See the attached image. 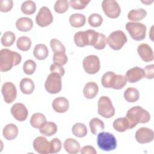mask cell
I'll list each match as a JSON object with an SVG mask.
<instances>
[{
    "instance_id": "5bb4252c",
    "label": "cell",
    "mask_w": 154,
    "mask_h": 154,
    "mask_svg": "<svg viewBox=\"0 0 154 154\" xmlns=\"http://www.w3.org/2000/svg\"><path fill=\"white\" fill-rule=\"evenodd\" d=\"M34 149L40 154L51 153L50 142L42 136L37 137L33 141Z\"/></svg>"
},
{
    "instance_id": "d6a6232c",
    "label": "cell",
    "mask_w": 154,
    "mask_h": 154,
    "mask_svg": "<svg viewBox=\"0 0 154 154\" xmlns=\"http://www.w3.org/2000/svg\"><path fill=\"white\" fill-rule=\"evenodd\" d=\"M72 131L75 137L82 138L86 136L87 134V128L84 123H77L73 126Z\"/></svg>"
},
{
    "instance_id": "4fadbf2b",
    "label": "cell",
    "mask_w": 154,
    "mask_h": 154,
    "mask_svg": "<svg viewBox=\"0 0 154 154\" xmlns=\"http://www.w3.org/2000/svg\"><path fill=\"white\" fill-rule=\"evenodd\" d=\"M11 113L13 117L19 122L25 121L28 115L26 107L22 103H14L11 108Z\"/></svg>"
},
{
    "instance_id": "f35d334b",
    "label": "cell",
    "mask_w": 154,
    "mask_h": 154,
    "mask_svg": "<svg viewBox=\"0 0 154 154\" xmlns=\"http://www.w3.org/2000/svg\"><path fill=\"white\" fill-rule=\"evenodd\" d=\"M36 63L32 60H26L23 65V70L26 75H31L35 72L36 69Z\"/></svg>"
},
{
    "instance_id": "1f68e13d",
    "label": "cell",
    "mask_w": 154,
    "mask_h": 154,
    "mask_svg": "<svg viewBox=\"0 0 154 154\" xmlns=\"http://www.w3.org/2000/svg\"><path fill=\"white\" fill-rule=\"evenodd\" d=\"M74 42L78 47H84L88 46L87 35L86 31H78L74 35Z\"/></svg>"
},
{
    "instance_id": "6da1fadb",
    "label": "cell",
    "mask_w": 154,
    "mask_h": 154,
    "mask_svg": "<svg viewBox=\"0 0 154 154\" xmlns=\"http://www.w3.org/2000/svg\"><path fill=\"white\" fill-rule=\"evenodd\" d=\"M22 60V57L17 52L8 49L0 51V71L7 72L14 66L18 65Z\"/></svg>"
},
{
    "instance_id": "d4e9b609",
    "label": "cell",
    "mask_w": 154,
    "mask_h": 154,
    "mask_svg": "<svg viewBox=\"0 0 154 154\" xmlns=\"http://www.w3.org/2000/svg\"><path fill=\"white\" fill-rule=\"evenodd\" d=\"M127 83V79L125 76L114 74L111 79L110 88L115 90H120L123 88Z\"/></svg>"
},
{
    "instance_id": "8d00e7d4",
    "label": "cell",
    "mask_w": 154,
    "mask_h": 154,
    "mask_svg": "<svg viewBox=\"0 0 154 154\" xmlns=\"http://www.w3.org/2000/svg\"><path fill=\"white\" fill-rule=\"evenodd\" d=\"M69 7V1L67 0H58L54 5V10L56 13L62 14L65 13Z\"/></svg>"
},
{
    "instance_id": "ab89813d",
    "label": "cell",
    "mask_w": 154,
    "mask_h": 154,
    "mask_svg": "<svg viewBox=\"0 0 154 154\" xmlns=\"http://www.w3.org/2000/svg\"><path fill=\"white\" fill-rule=\"evenodd\" d=\"M50 46L52 51L55 52H65L66 48L64 45L58 40L52 38L50 41Z\"/></svg>"
},
{
    "instance_id": "d590c367",
    "label": "cell",
    "mask_w": 154,
    "mask_h": 154,
    "mask_svg": "<svg viewBox=\"0 0 154 154\" xmlns=\"http://www.w3.org/2000/svg\"><path fill=\"white\" fill-rule=\"evenodd\" d=\"M36 10L35 3L32 1H24L21 5L22 12L26 15H31L35 13Z\"/></svg>"
},
{
    "instance_id": "b9f144b4",
    "label": "cell",
    "mask_w": 154,
    "mask_h": 154,
    "mask_svg": "<svg viewBox=\"0 0 154 154\" xmlns=\"http://www.w3.org/2000/svg\"><path fill=\"white\" fill-rule=\"evenodd\" d=\"M90 1L86 0H70L69 1V5L75 10H82L88 4Z\"/></svg>"
},
{
    "instance_id": "44dd1931",
    "label": "cell",
    "mask_w": 154,
    "mask_h": 154,
    "mask_svg": "<svg viewBox=\"0 0 154 154\" xmlns=\"http://www.w3.org/2000/svg\"><path fill=\"white\" fill-rule=\"evenodd\" d=\"M18 131V128L16 125L10 123L5 126L3 129L2 134L7 140H13L17 137Z\"/></svg>"
},
{
    "instance_id": "484cf974",
    "label": "cell",
    "mask_w": 154,
    "mask_h": 154,
    "mask_svg": "<svg viewBox=\"0 0 154 154\" xmlns=\"http://www.w3.org/2000/svg\"><path fill=\"white\" fill-rule=\"evenodd\" d=\"M40 132L45 136L51 137L57 131L56 124L52 122H46V123L39 129Z\"/></svg>"
},
{
    "instance_id": "681fc988",
    "label": "cell",
    "mask_w": 154,
    "mask_h": 154,
    "mask_svg": "<svg viewBox=\"0 0 154 154\" xmlns=\"http://www.w3.org/2000/svg\"><path fill=\"white\" fill-rule=\"evenodd\" d=\"M80 152L82 154H96L97 152L95 149L91 146H85L80 149Z\"/></svg>"
},
{
    "instance_id": "7a4b0ae2",
    "label": "cell",
    "mask_w": 154,
    "mask_h": 154,
    "mask_svg": "<svg viewBox=\"0 0 154 154\" xmlns=\"http://www.w3.org/2000/svg\"><path fill=\"white\" fill-rule=\"evenodd\" d=\"M126 117L129 122L131 128L135 127L138 123H146L150 120L149 112L140 106L130 108L126 112Z\"/></svg>"
},
{
    "instance_id": "ffe728a7",
    "label": "cell",
    "mask_w": 154,
    "mask_h": 154,
    "mask_svg": "<svg viewBox=\"0 0 154 154\" xmlns=\"http://www.w3.org/2000/svg\"><path fill=\"white\" fill-rule=\"evenodd\" d=\"M65 150L70 154H76L80 151V144L73 138H67L63 144Z\"/></svg>"
},
{
    "instance_id": "d6986e66",
    "label": "cell",
    "mask_w": 154,
    "mask_h": 154,
    "mask_svg": "<svg viewBox=\"0 0 154 154\" xmlns=\"http://www.w3.org/2000/svg\"><path fill=\"white\" fill-rule=\"evenodd\" d=\"M16 26L20 31L28 32L32 28L33 22L30 18L22 17L16 20Z\"/></svg>"
},
{
    "instance_id": "4dcf8cb0",
    "label": "cell",
    "mask_w": 154,
    "mask_h": 154,
    "mask_svg": "<svg viewBox=\"0 0 154 154\" xmlns=\"http://www.w3.org/2000/svg\"><path fill=\"white\" fill-rule=\"evenodd\" d=\"M123 96L127 102H135L140 98V93L137 88L129 87L125 91Z\"/></svg>"
},
{
    "instance_id": "bcb514c9",
    "label": "cell",
    "mask_w": 154,
    "mask_h": 154,
    "mask_svg": "<svg viewBox=\"0 0 154 154\" xmlns=\"http://www.w3.org/2000/svg\"><path fill=\"white\" fill-rule=\"evenodd\" d=\"M106 39H107V38L106 37V36L104 34L100 33L99 40L97 41V44L94 47V48H95L96 49H97V50L103 49L107 44Z\"/></svg>"
},
{
    "instance_id": "603a6c76",
    "label": "cell",
    "mask_w": 154,
    "mask_h": 154,
    "mask_svg": "<svg viewBox=\"0 0 154 154\" xmlns=\"http://www.w3.org/2000/svg\"><path fill=\"white\" fill-rule=\"evenodd\" d=\"M20 91L25 94H31L35 88V85L32 80L30 78H23L19 84Z\"/></svg>"
},
{
    "instance_id": "e575fe53",
    "label": "cell",
    "mask_w": 154,
    "mask_h": 154,
    "mask_svg": "<svg viewBox=\"0 0 154 154\" xmlns=\"http://www.w3.org/2000/svg\"><path fill=\"white\" fill-rule=\"evenodd\" d=\"M16 40V35L14 32L10 31H6L4 33L1 37V42L3 46L5 47H9L13 45Z\"/></svg>"
},
{
    "instance_id": "9a60e30c",
    "label": "cell",
    "mask_w": 154,
    "mask_h": 154,
    "mask_svg": "<svg viewBox=\"0 0 154 154\" xmlns=\"http://www.w3.org/2000/svg\"><path fill=\"white\" fill-rule=\"evenodd\" d=\"M125 77L127 81L131 83L137 82L144 78L143 69L139 67H132L126 72Z\"/></svg>"
},
{
    "instance_id": "8992f818",
    "label": "cell",
    "mask_w": 154,
    "mask_h": 154,
    "mask_svg": "<svg viewBox=\"0 0 154 154\" xmlns=\"http://www.w3.org/2000/svg\"><path fill=\"white\" fill-rule=\"evenodd\" d=\"M97 112L104 118L109 119L114 116L115 109L111 99L105 96H101L97 103Z\"/></svg>"
},
{
    "instance_id": "f1b7e54d",
    "label": "cell",
    "mask_w": 154,
    "mask_h": 154,
    "mask_svg": "<svg viewBox=\"0 0 154 154\" xmlns=\"http://www.w3.org/2000/svg\"><path fill=\"white\" fill-rule=\"evenodd\" d=\"M46 122L44 114L40 112L33 114L30 119V124L32 127L35 129H40Z\"/></svg>"
},
{
    "instance_id": "4316f807",
    "label": "cell",
    "mask_w": 154,
    "mask_h": 154,
    "mask_svg": "<svg viewBox=\"0 0 154 154\" xmlns=\"http://www.w3.org/2000/svg\"><path fill=\"white\" fill-rule=\"evenodd\" d=\"M86 22L85 16L81 13H75L69 17V22L72 26L74 28H80L83 26Z\"/></svg>"
},
{
    "instance_id": "60d3db41",
    "label": "cell",
    "mask_w": 154,
    "mask_h": 154,
    "mask_svg": "<svg viewBox=\"0 0 154 154\" xmlns=\"http://www.w3.org/2000/svg\"><path fill=\"white\" fill-rule=\"evenodd\" d=\"M68 58L65 52H55L53 55L54 63L63 66L65 65L67 62Z\"/></svg>"
},
{
    "instance_id": "2e32d148",
    "label": "cell",
    "mask_w": 154,
    "mask_h": 154,
    "mask_svg": "<svg viewBox=\"0 0 154 154\" xmlns=\"http://www.w3.org/2000/svg\"><path fill=\"white\" fill-rule=\"evenodd\" d=\"M137 52L141 58L145 62L153 60V52L151 47L146 43H141L138 46Z\"/></svg>"
},
{
    "instance_id": "ac0fdd59",
    "label": "cell",
    "mask_w": 154,
    "mask_h": 154,
    "mask_svg": "<svg viewBox=\"0 0 154 154\" xmlns=\"http://www.w3.org/2000/svg\"><path fill=\"white\" fill-rule=\"evenodd\" d=\"M99 91L98 85L94 82H87L83 89V94L85 98L91 99L97 94Z\"/></svg>"
},
{
    "instance_id": "f6af8a7d",
    "label": "cell",
    "mask_w": 154,
    "mask_h": 154,
    "mask_svg": "<svg viewBox=\"0 0 154 154\" xmlns=\"http://www.w3.org/2000/svg\"><path fill=\"white\" fill-rule=\"evenodd\" d=\"M13 7L12 0H1L0 1V11L3 13L10 11Z\"/></svg>"
},
{
    "instance_id": "cb8c5ba5",
    "label": "cell",
    "mask_w": 154,
    "mask_h": 154,
    "mask_svg": "<svg viewBox=\"0 0 154 154\" xmlns=\"http://www.w3.org/2000/svg\"><path fill=\"white\" fill-rule=\"evenodd\" d=\"M49 51L48 47L44 44H37L33 50V55L38 60H43L48 56Z\"/></svg>"
},
{
    "instance_id": "74e56055",
    "label": "cell",
    "mask_w": 154,
    "mask_h": 154,
    "mask_svg": "<svg viewBox=\"0 0 154 154\" xmlns=\"http://www.w3.org/2000/svg\"><path fill=\"white\" fill-rule=\"evenodd\" d=\"M103 22L102 17L97 13H93L88 18V22L89 25L94 28L100 26Z\"/></svg>"
},
{
    "instance_id": "30bf717a",
    "label": "cell",
    "mask_w": 154,
    "mask_h": 154,
    "mask_svg": "<svg viewBox=\"0 0 154 154\" xmlns=\"http://www.w3.org/2000/svg\"><path fill=\"white\" fill-rule=\"evenodd\" d=\"M53 16L49 8L47 7H42L35 17V22L40 27H45L49 25L53 22Z\"/></svg>"
},
{
    "instance_id": "e0dca14e",
    "label": "cell",
    "mask_w": 154,
    "mask_h": 154,
    "mask_svg": "<svg viewBox=\"0 0 154 154\" xmlns=\"http://www.w3.org/2000/svg\"><path fill=\"white\" fill-rule=\"evenodd\" d=\"M52 106L55 112L63 113L66 112L69 109V103L66 97H58L53 100Z\"/></svg>"
},
{
    "instance_id": "52a82bcc",
    "label": "cell",
    "mask_w": 154,
    "mask_h": 154,
    "mask_svg": "<svg viewBox=\"0 0 154 154\" xmlns=\"http://www.w3.org/2000/svg\"><path fill=\"white\" fill-rule=\"evenodd\" d=\"M46 90L51 94H57L62 88L61 76L56 73H51L45 83Z\"/></svg>"
},
{
    "instance_id": "7c38bea8",
    "label": "cell",
    "mask_w": 154,
    "mask_h": 154,
    "mask_svg": "<svg viewBox=\"0 0 154 154\" xmlns=\"http://www.w3.org/2000/svg\"><path fill=\"white\" fill-rule=\"evenodd\" d=\"M153 131L152 129L142 127L139 128L135 133V139L140 144L150 143L153 140Z\"/></svg>"
},
{
    "instance_id": "c3c4849f",
    "label": "cell",
    "mask_w": 154,
    "mask_h": 154,
    "mask_svg": "<svg viewBox=\"0 0 154 154\" xmlns=\"http://www.w3.org/2000/svg\"><path fill=\"white\" fill-rule=\"evenodd\" d=\"M50 71L51 73H56L60 75L61 76H63L65 73L64 69L62 67V66L53 63L50 66Z\"/></svg>"
},
{
    "instance_id": "277c9868",
    "label": "cell",
    "mask_w": 154,
    "mask_h": 154,
    "mask_svg": "<svg viewBox=\"0 0 154 154\" xmlns=\"http://www.w3.org/2000/svg\"><path fill=\"white\" fill-rule=\"evenodd\" d=\"M126 29L131 38L136 41H141L146 38V26L140 22H129L126 24Z\"/></svg>"
},
{
    "instance_id": "5b68a950",
    "label": "cell",
    "mask_w": 154,
    "mask_h": 154,
    "mask_svg": "<svg viewBox=\"0 0 154 154\" xmlns=\"http://www.w3.org/2000/svg\"><path fill=\"white\" fill-rule=\"evenodd\" d=\"M106 40L109 46L115 51L121 49L128 41L126 35L121 30L113 31L109 35Z\"/></svg>"
},
{
    "instance_id": "9c48e42d",
    "label": "cell",
    "mask_w": 154,
    "mask_h": 154,
    "mask_svg": "<svg viewBox=\"0 0 154 154\" xmlns=\"http://www.w3.org/2000/svg\"><path fill=\"white\" fill-rule=\"evenodd\" d=\"M102 8L105 15L111 19L118 17L121 13L120 7L114 0H103L102 3Z\"/></svg>"
},
{
    "instance_id": "7dc6e473",
    "label": "cell",
    "mask_w": 154,
    "mask_h": 154,
    "mask_svg": "<svg viewBox=\"0 0 154 154\" xmlns=\"http://www.w3.org/2000/svg\"><path fill=\"white\" fill-rule=\"evenodd\" d=\"M144 77L149 79H152L154 77V65L153 64L145 66L143 69Z\"/></svg>"
},
{
    "instance_id": "83f0119b",
    "label": "cell",
    "mask_w": 154,
    "mask_h": 154,
    "mask_svg": "<svg viewBox=\"0 0 154 154\" xmlns=\"http://www.w3.org/2000/svg\"><path fill=\"white\" fill-rule=\"evenodd\" d=\"M147 16V11L143 8L131 10L128 14V18L134 22L143 20Z\"/></svg>"
},
{
    "instance_id": "ee69618b",
    "label": "cell",
    "mask_w": 154,
    "mask_h": 154,
    "mask_svg": "<svg viewBox=\"0 0 154 154\" xmlns=\"http://www.w3.org/2000/svg\"><path fill=\"white\" fill-rule=\"evenodd\" d=\"M115 73L113 72H107L105 73L101 79V83L103 87L110 88V84L111 79Z\"/></svg>"
},
{
    "instance_id": "ba28073f",
    "label": "cell",
    "mask_w": 154,
    "mask_h": 154,
    "mask_svg": "<svg viewBox=\"0 0 154 154\" xmlns=\"http://www.w3.org/2000/svg\"><path fill=\"white\" fill-rule=\"evenodd\" d=\"M84 70L88 74H95L100 68V63L99 57L95 55H90L85 57L82 61Z\"/></svg>"
},
{
    "instance_id": "7402d4cb",
    "label": "cell",
    "mask_w": 154,
    "mask_h": 154,
    "mask_svg": "<svg viewBox=\"0 0 154 154\" xmlns=\"http://www.w3.org/2000/svg\"><path fill=\"white\" fill-rule=\"evenodd\" d=\"M114 129L119 132H123L127 129H131V125L128 119L125 117H119L116 119L112 123Z\"/></svg>"
},
{
    "instance_id": "8fae6325",
    "label": "cell",
    "mask_w": 154,
    "mask_h": 154,
    "mask_svg": "<svg viewBox=\"0 0 154 154\" xmlns=\"http://www.w3.org/2000/svg\"><path fill=\"white\" fill-rule=\"evenodd\" d=\"M1 92L7 103H12L16 98L17 90L14 84L11 82H6L2 85Z\"/></svg>"
},
{
    "instance_id": "3957f363",
    "label": "cell",
    "mask_w": 154,
    "mask_h": 154,
    "mask_svg": "<svg viewBox=\"0 0 154 154\" xmlns=\"http://www.w3.org/2000/svg\"><path fill=\"white\" fill-rule=\"evenodd\" d=\"M97 144L103 151H111L117 147V140L113 134L108 132H99L97 137Z\"/></svg>"
},
{
    "instance_id": "f546056e",
    "label": "cell",
    "mask_w": 154,
    "mask_h": 154,
    "mask_svg": "<svg viewBox=\"0 0 154 154\" xmlns=\"http://www.w3.org/2000/svg\"><path fill=\"white\" fill-rule=\"evenodd\" d=\"M89 126L91 133L93 135H97V134L104 129L105 125L102 120L98 118H93L89 122Z\"/></svg>"
},
{
    "instance_id": "836d02e7",
    "label": "cell",
    "mask_w": 154,
    "mask_h": 154,
    "mask_svg": "<svg viewBox=\"0 0 154 154\" xmlns=\"http://www.w3.org/2000/svg\"><path fill=\"white\" fill-rule=\"evenodd\" d=\"M16 46L19 50L22 51H27L31 46V40L26 36L20 37L17 40Z\"/></svg>"
},
{
    "instance_id": "7bdbcfd3",
    "label": "cell",
    "mask_w": 154,
    "mask_h": 154,
    "mask_svg": "<svg viewBox=\"0 0 154 154\" xmlns=\"http://www.w3.org/2000/svg\"><path fill=\"white\" fill-rule=\"evenodd\" d=\"M50 147H51V153H57L59 152L62 147L61 141L60 139L57 138H53L50 141Z\"/></svg>"
}]
</instances>
